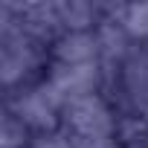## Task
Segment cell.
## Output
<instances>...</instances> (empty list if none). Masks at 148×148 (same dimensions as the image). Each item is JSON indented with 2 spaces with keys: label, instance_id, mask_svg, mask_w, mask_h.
<instances>
[{
  "label": "cell",
  "instance_id": "1",
  "mask_svg": "<svg viewBox=\"0 0 148 148\" xmlns=\"http://www.w3.org/2000/svg\"><path fill=\"white\" fill-rule=\"evenodd\" d=\"M49 52L47 44L32 38L15 12V3L0 6V82H3L6 93H15L26 84H35L41 79L38 70L44 64V55Z\"/></svg>",
  "mask_w": 148,
  "mask_h": 148
},
{
  "label": "cell",
  "instance_id": "2",
  "mask_svg": "<svg viewBox=\"0 0 148 148\" xmlns=\"http://www.w3.org/2000/svg\"><path fill=\"white\" fill-rule=\"evenodd\" d=\"M119 119H145L148 122V41H136L125 61L119 64V76L102 93Z\"/></svg>",
  "mask_w": 148,
  "mask_h": 148
},
{
  "label": "cell",
  "instance_id": "3",
  "mask_svg": "<svg viewBox=\"0 0 148 148\" xmlns=\"http://www.w3.org/2000/svg\"><path fill=\"white\" fill-rule=\"evenodd\" d=\"M64 96L47 82H35L26 84L15 93H6V110H12L35 136L55 131V125H61V110H64Z\"/></svg>",
  "mask_w": 148,
  "mask_h": 148
},
{
  "label": "cell",
  "instance_id": "4",
  "mask_svg": "<svg viewBox=\"0 0 148 148\" xmlns=\"http://www.w3.org/2000/svg\"><path fill=\"white\" fill-rule=\"evenodd\" d=\"M61 131L82 139H105V136H116L119 116L102 93H87V96H76L64 102Z\"/></svg>",
  "mask_w": 148,
  "mask_h": 148
},
{
  "label": "cell",
  "instance_id": "5",
  "mask_svg": "<svg viewBox=\"0 0 148 148\" xmlns=\"http://www.w3.org/2000/svg\"><path fill=\"white\" fill-rule=\"evenodd\" d=\"M47 82L64 96V99H76L87 93H102L105 87V73L102 64H49Z\"/></svg>",
  "mask_w": 148,
  "mask_h": 148
},
{
  "label": "cell",
  "instance_id": "6",
  "mask_svg": "<svg viewBox=\"0 0 148 148\" xmlns=\"http://www.w3.org/2000/svg\"><path fill=\"white\" fill-rule=\"evenodd\" d=\"M52 64H96L99 61V38L90 32H64L49 44Z\"/></svg>",
  "mask_w": 148,
  "mask_h": 148
},
{
  "label": "cell",
  "instance_id": "7",
  "mask_svg": "<svg viewBox=\"0 0 148 148\" xmlns=\"http://www.w3.org/2000/svg\"><path fill=\"white\" fill-rule=\"evenodd\" d=\"M32 131L12 113V110H3V122H0V145L3 148H29L32 145Z\"/></svg>",
  "mask_w": 148,
  "mask_h": 148
},
{
  "label": "cell",
  "instance_id": "8",
  "mask_svg": "<svg viewBox=\"0 0 148 148\" xmlns=\"http://www.w3.org/2000/svg\"><path fill=\"white\" fill-rule=\"evenodd\" d=\"M116 18L122 21V26H125L136 41H148V3L116 6Z\"/></svg>",
  "mask_w": 148,
  "mask_h": 148
},
{
  "label": "cell",
  "instance_id": "9",
  "mask_svg": "<svg viewBox=\"0 0 148 148\" xmlns=\"http://www.w3.org/2000/svg\"><path fill=\"white\" fill-rule=\"evenodd\" d=\"M29 148H73V136L67 131H47V134H38Z\"/></svg>",
  "mask_w": 148,
  "mask_h": 148
}]
</instances>
